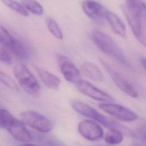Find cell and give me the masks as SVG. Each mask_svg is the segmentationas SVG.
<instances>
[{"label": "cell", "mask_w": 146, "mask_h": 146, "mask_svg": "<svg viewBox=\"0 0 146 146\" xmlns=\"http://www.w3.org/2000/svg\"><path fill=\"white\" fill-rule=\"evenodd\" d=\"M123 11L137 40L146 47V6L143 0H125Z\"/></svg>", "instance_id": "obj_1"}, {"label": "cell", "mask_w": 146, "mask_h": 146, "mask_svg": "<svg viewBox=\"0 0 146 146\" xmlns=\"http://www.w3.org/2000/svg\"><path fill=\"white\" fill-rule=\"evenodd\" d=\"M71 104L74 110L78 113L98 122L110 130L120 131L123 134L132 137L135 136L136 135L131 129L120 124L116 120L103 115L96 110L84 102L78 100H73L71 102Z\"/></svg>", "instance_id": "obj_2"}, {"label": "cell", "mask_w": 146, "mask_h": 146, "mask_svg": "<svg viewBox=\"0 0 146 146\" xmlns=\"http://www.w3.org/2000/svg\"><path fill=\"white\" fill-rule=\"evenodd\" d=\"M91 38L97 47L104 54L125 67L131 68L132 65L116 42L108 34L99 30H94Z\"/></svg>", "instance_id": "obj_3"}, {"label": "cell", "mask_w": 146, "mask_h": 146, "mask_svg": "<svg viewBox=\"0 0 146 146\" xmlns=\"http://www.w3.org/2000/svg\"><path fill=\"white\" fill-rule=\"evenodd\" d=\"M13 73L21 88L31 95H37L40 85L27 67L23 63H17L14 67Z\"/></svg>", "instance_id": "obj_4"}, {"label": "cell", "mask_w": 146, "mask_h": 146, "mask_svg": "<svg viewBox=\"0 0 146 146\" xmlns=\"http://www.w3.org/2000/svg\"><path fill=\"white\" fill-rule=\"evenodd\" d=\"M20 118L25 124L40 132H49L53 127L51 120L44 115L34 111L27 110L21 112Z\"/></svg>", "instance_id": "obj_5"}, {"label": "cell", "mask_w": 146, "mask_h": 146, "mask_svg": "<svg viewBox=\"0 0 146 146\" xmlns=\"http://www.w3.org/2000/svg\"><path fill=\"white\" fill-rule=\"evenodd\" d=\"M100 62L114 83L121 91L131 98H136L138 97L139 94L136 89L118 72L110 63L103 59H100Z\"/></svg>", "instance_id": "obj_6"}, {"label": "cell", "mask_w": 146, "mask_h": 146, "mask_svg": "<svg viewBox=\"0 0 146 146\" xmlns=\"http://www.w3.org/2000/svg\"><path fill=\"white\" fill-rule=\"evenodd\" d=\"M99 107L112 117L123 121H133L137 119V114L130 109L120 104L111 102L100 103Z\"/></svg>", "instance_id": "obj_7"}, {"label": "cell", "mask_w": 146, "mask_h": 146, "mask_svg": "<svg viewBox=\"0 0 146 146\" xmlns=\"http://www.w3.org/2000/svg\"><path fill=\"white\" fill-rule=\"evenodd\" d=\"M82 7L84 13L93 21L99 25L105 23L108 10L99 2L94 0H84L82 2Z\"/></svg>", "instance_id": "obj_8"}, {"label": "cell", "mask_w": 146, "mask_h": 146, "mask_svg": "<svg viewBox=\"0 0 146 146\" xmlns=\"http://www.w3.org/2000/svg\"><path fill=\"white\" fill-rule=\"evenodd\" d=\"M75 85L80 92L94 100L103 102H111L113 100L110 94L99 89L86 80L80 79Z\"/></svg>", "instance_id": "obj_9"}, {"label": "cell", "mask_w": 146, "mask_h": 146, "mask_svg": "<svg viewBox=\"0 0 146 146\" xmlns=\"http://www.w3.org/2000/svg\"><path fill=\"white\" fill-rule=\"evenodd\" d=\"M79 134L87 140L95 141L102 139L104 136L102 128L94 121L84 120L78 126Z\"/></svg>", "instance_id": "obj_10"}, {"label": "cell", "mask_w": 146, "mask_h": 146, "mask_svg": "<svg viewBox=\"0 0 146 146\" xmlns=\"http://www.w3.org/2000/svg\"><path fill=\"white\" fill-rule=\"evenodd\" d=\"M58 61L60 71L66 80L76 84L80 79V74L75 65L66 56L60 55Z\"/></svg>", "instance_id": "obj_11"}, {"label": "cell", "mask_w": 146, "mask_h": 146, "mask_svg": "<svg viewBox=\"0 0 146 146\" xmlns=\"http://www.w3.org/2000/svg\"><path fill=\"white\" fill-rule=\"evenodd\" d=\"M9 133L15 139L24 142L30 143L33 141V136L25 127V124L21 120H16L15 122L7 129Z\"/></svg>", "instance_id": "obj_12"}, {"label": "cell", "mask_w": 146, "mask_h": 146, "mask_svg": "<svg viewBox=\"0 0 146 146\" xmlns=\"http://www.w3.org/2000/svg\"><path fill=\"white\" fill-rule=\"evenodd\" d=\"M37 74L44 85L52 90H58L60 85V80L58 76L51 73L44 68L35 67Z\"/></svg>", "instance_id": "obj_13"}, {"label": "cell", "mask_w": 146, "mask_h": 146, "mask_svg": "<svg viewBox=\"0 0 146 146\" xmlns=\"http://www.w3.org/2000/svg\"><path fill=\"white\" fill-rule=\"evenodd\" d=\"M80 70L84 76L93 81L102 82L104 80V77L102 71L92 62H85L82 64Z\"/></svg>", "instance_id": "obj_14"}, {"label": "cell", "mask_w": 146, "mask_h": 146, "mask_svg": "<svg viewBox=\"0 0 146 146\" xmlns=\"http://www.w3.org/2000/svg\"><path fill=\"white\" fill-rule=\"evenodd\" d=\"M106 17V21L109 23L112 31L117 35L121 37H125L126 29L121 19L116 14L109 10H107Z\"/></svg>", "instance_id": "obj_15"}, {"label": "cell", "mask_w": 146, "mask_h": 146, "mask_svg": "<svg viewBox=\"0 0 146 146\" xmlns=\"http://www.w3.org/2000/svg\"><path fill=\"white\" fill-rule=\"evenodd\" d=\"M8 49L20 59H25L27 56V51L23 43L14 38Z\"/></svg>", "instance_id": "obj_16"}, {"label": "cell", "mask_w": 146, "mask_h": 146, "mask_svg": "<svg viewBox=\"0 0 146 146\" xmlns=\"http://www.w3.org/2000/svg\"><path fill=\"white\" fill-rule=\"evenodd\" d=\"M16 120L9 111L0 108V128L7 129L15 122Z\"/></svg>", "instance_id": "obj_17"}, {"label": "cell", "mask_w": 146, "mask_h": 146, "mask_svg": "<svg viewBox=\"0 0 146 146\" xmlns=\"http://www.w3.org/2000/svg\"><path fill=\"white\" fill-rule=\"evenodd\" d=\"M123 139V133L117 130H110L104 136L105 141L111 145L118 144L120 143Z\"/></svg>", "instance_id": "obj_18"}, {"label": "cell", "mask_w": 146, "mask_h": 146, "mask_svg": "<svg viewBox=\"0 0 146 146\" xmlns=\"http://www.w3.org/2000/svg\"><path fill=\"white\" fill-rule=\"evenodd\" d=\"M22 5L31 13L41 15L43 13L42 6L35 0H21Z\"/></svg>", "instance_id": "obj_19"}, {"label": "cell", "mask_w": 146, "mask_h": 146, "mask_svg": "<svg viewBox=\"0 0 146 146\" xmlns=\"http://www.w3.org/2000/svg\"><path fill=\"white\" fill-rule=\"evenodd\" d=\"M46 22L47 28L52 35L58 39H63V35L62 31L56 21L51 18L47 17L46 19Z\"/></svg>", "instance_id": "obj_20"}, {"label": "cell", "mask_w": 146, "mask_h": 146, "mask_svg": "<svg viewBox=\"0 0 146 146\" xmlns=\"http://www.w3.org/2000/svg\"><path fill=\"white\" fill-rule=\"evenodd\" d=\"M1 1L8 7L23 16L27 17L29 15V13L25 7L15 0H1Z\"/></svg>", "instance_id": "obj_21"}, {"label": "cell", "mask_w": 146, "mask_h": 146, "mask_svg": "<svg viewBox=\"0 0 146 146\" xmlns=\"http://www.w3.org/2000/svg\"><path fill=\"white\" fill-rule=\"evenodd\" d=\"M0 82L3 83L5 86L9 88L10 89L18 91H19L18 86H17V83H15V80L11 78L9 75L5 74L4 72L0 70Z\"/></svg>", "instance_id": "obj_22"}, {"label": "cell", "mask_w": 146, "mask_h": 146, "mask_svg": "<svg viewBox=\"0 0 146 146\" xmlns=\"http://www.w3.org/2000/svg\"><path fill=\"white\" fill-rule=\"evenodd\" d=\"M13 39L14 38L9 31L0 24V43L8 48L11 44Z\"/></svg>", "instance_id": "obj_23"}, {"label": "cell", "mask_w": 146, "mask_h": 146, "mask_svg": "<svg viewBox=\"0 0 146 146\" xmlns=\"http://www.w3.org/2000/svg\"><path fill=\"white\" fill-rule=\"evenodd\" d=\"M0 61L6 64H11L13 62L12 56L7 48L1 43H0Z\"/></svg>", "instance_id": "obj_24"}, {"label": "cell", "mask_w": 146, "mask_h": 146, "mask_svg": "<svg viewBox=\"0 0 146 146\" xmlns=\"http://www.w3.org/2000/svg\"><path fill=\"white\" fill-rule=\"evenodd\" d=\"M137 132L140 136L146 141V124L139 127L137 129Z\"/></svg>", "instance_id": "obj_25"}, {"label": "cell", "mask_w": 146, "mask_h": 146, "mask_svg": "<svg viewBox=\"0 0 146 146\" xmlns=\"http://www.w3.org/2000/svg\"><path fill=\"white\" fill-rule=\"evenodd\" d=\"M140 63L143 67L144 68V69L146 70V58L144 57H141L140 59Z\"/></svg>", "instance_id": "obj_26"}]
</instances>
